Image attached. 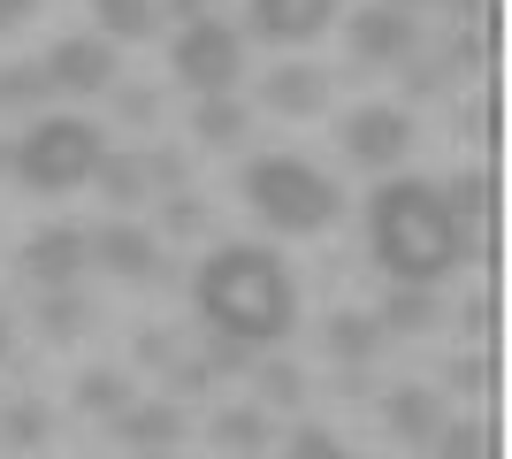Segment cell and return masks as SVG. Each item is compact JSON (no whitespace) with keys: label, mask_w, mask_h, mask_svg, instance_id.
I'll return each instance as SVG.
<instances>
[{"label":"cell","mask_w":512,"mask_h":459,"mask_svg":"<svg viewBox=\"0 0 512 459\" xmlns=\"http://www.w3.org/2000/svg\"><path fill=\"white\" fill-rule=\"evenodd\" d=\"M192 306L214 337H230L245 352L283 345L299 322V291H291V268L276 245H214L192 276Z\"/></svg>","instance_id":"cell-1"},{"label":"cell","mask_w":512,"mask_h":459,"mask_svg":"<svg viewBox=\"0 0 512 459\" xmlns=\"http://www.w3.org/2000/svg\"><path fill=\"white\" fill-rule=\"evenodd\" d=\"M367 253L383 261L390 284L406 291H436L451 268L467 261V230L451 222L444 184H421V176H390L383 192L367 199Z\"/></svg>","instance_id":"cell-2"},{"label":"cell","mask_w":512,"mask_h":459,"mask_svg":"<svg viewBox=\"0 0 512 459\" xmlns=\"http://www.w3.org/2000/svg\"><path fill=\"white\" fill-rule=\"evenodd\" d=\"M237 192H245V207H253L268 230H291V238H314V230H329V222L344 215V192L314 161H299V153H253Z\"/></svg>","instance_id":"cell-3"},{"label":"cell","mask_w":512,"mask_h":459,"mask_svg":"<svg viewBox=\"0 0 512 459\" xmlns=\"http://www.w3.org/2000/svg\"><path fill=\"white\" fill-rule=\"evenodd\" d=\"M100 153H107L100 123H85V115H39V123L8 146V169H16L31 192L62 199V192H77V184H92Z\"/></svg>","instance_id":"cell-4"},{"label":"cell","mask_w":512,"mask_h":459,"mask_svg":"<svg viewBox=\"0 0 512 459\" xmlns=\"http://www.w3.org/2000/svg\"><path fill=\"white\" fill-rule=\"evenodd\" d=\"M169 77L192 92V100H222V92H237V77H245V31L222 23V16H192L169 39Z\"/></svg>","instance_id":"cell-5"},{"label":"cell","mask_w":512,"mask_h":459,"mask_svg":"<svg viewBox=\"0 0 512 459\" xmlns=\"http://www.w3.org/2000/svg\"><path fill=\"white\" fill-rule=\"evenodd\" d=\"M46 92H77V100H92V92H107L123 69H115V46L100 39V31H77V39H54L39 62Z\"/></svg>","instance_id":"cell-6"},{"label":"cell","mask_w":512,"mask_h":459,"mask_svg":"<svg viewBox=\"0 0 512 459\" xmlns=\"http://www.w3.org/2000/svg\"><path fill=\"white\" fill-rule=\"evenodd\" d=\"M337 138H344V153H352L360 169H398L406 146H413V115L406 108H352Z\"/></svg>","instance_id":"cell-7"},{"label":"cell","mask_w":512,"mask_h":459,"mask_svg":"<svg viewBox=\"0 0 512 459\" xmlns=\"http://www.w3.org/2000/svg\"><path fill=\"white\" fill-rule=\"evenodd\" d=\"M344 16V0H253V39L268 46H306Z\"/></svg>","instance_id":"cell-8"},{"label":"cell","mask_w":512,"mask_h":459,"mask_svg":"<svg viewBox=\"0 0 512 459\" xmlns=\"http://www.w3.org/2000/svg\"><path fill=\"white\" fill-rule=\"evenodd\" d=\"M85 261H92V245H85V230H69V222H54V230H39V238L23 245V276L46 284V291H69L85 276Z\"/></svg>","instance_id":"cell-9"},{"label":"cell","mask_w":512,"mask_h":459,"mask_svg":"<svg viewBox=\"0 0 512 459\" xmlns=\"http://www.w3.org/2000/svg\"><path fill=\"white\" fill-rule=\"evenodd\" d=\"M260 108H276V115H321L329 108V69L314 62H283L260 77Z\"/></svg>","instance_id":"cell-10"},{"label":"cell","mask_w":512,"mask_h":459,"mask_svg":"<svg viewBox=\"0 0 512 459\" xmlns=\"http://www.w3.org/2000/svg\"><path fill=\"white\" fill-rule=\"evenodd\" d=\"M352 54L360 62H413V16H398V8H360L352 16Z\"/></svg>","instance_id":"cell-11"},{"label":"cell","mask_w":512,"mask_h":459,"mask_svg":"<svg viewBox=\"0 0 512 459\" xmlns=\"http://www.w3.org/2000/svg\"><path fill=\"white\" fill-rule=\"evenodd\" d=\"M85 245H92V261H100V268H115L123 284H146V276H153V261H161V245H153L146 230H138V222H107L100 238H85Z\"/></svg>","instance_id":"cell-12"},{"label":"cell","mask_w":512,"mask_h":459,"mask_svg":"<svg viewBox=\"0 0 512 459\" xmlns=\"http://www.w3.org/2000/svg\"><path fill=\"white\" fill-rule=\"evenodd\" d=\"M176 437H184V414H176V406H138V398H130L123 414H115V444H130V452H169Z\"/></svg>","instance_id":"cell-13"},{"label":"cell","mask_w":512,"mask_h":459,"mask_svg":"<svg viewBox=\"0 0 512 459\" xmlns=\"http://www.w3.org/2000/svg\"><path fill=\"white\" fill-rule=\"evenodd\" d=\"M92 16H100L107 46H138L161 31V0H92Z\"/></svg>","instance_id":"cell-14"},{"label":"cell","mask_w":512,"mask_h":459,"mask_svg":"<svg viewBox=\"0 0 512 459\" xmlns=\"http://www.w3.org/2000/svg\"><path fill=\"white\" fill-rule=\"evenodd\" d=\"M390 429L406 444H436V429H444V406H436V391H421V383H406V391H390Z\"/></svg>","instance_id":"cell-15"},{"label":"cell","mask_w":512,"mask_h":459,"mask_svg":"<svg viewBox=\"0 0 512 459\" xmlns=\"http://www.w3.org/2000/svg\"><path fill=\"white\" fill-rule=\"evenodd\" d=\"M192 131L207 138V146H237V138L253 131V108H245L237 92H222V100H199V108H192Z\"/></svg>","instance_id":"cell-16"},{"label":"cell","mask_w":512,"mask_h":459,"mask_svg":"<svg viewBox=\"0 0 512 459\" xmlns=\"http://www.w3.org/2000/svg\"><path fill=\"white\" fill-rule=\"evenodd\" d=\"M329 352H337L344 368H367V360L383 352V322H375V314H337V322H329Z\"/></svg>","instance_id":"cell-17"},{"label":"cell","mask_w":512,"mask_h":459,"mask_svg":"<svg viewBox=\"0 0 512 459\" xmlns=\"http://www.w3.org/2000/svg\"><path fill=\"white\" fill-rule=\"evenodd\" d=\"M214 444H222L230 459H260V452H268V414H260V406L214 414Z\"/></svg>","instance_id":"cell-18"},{"label":"cell","mask_w":512,"mask_h":459,"mask_svg":"<svg viewBox=\"0 0 512 459\" xmlns=\"http://www.w3.org/2000/svg\"><path fill=\"white\" fill-rule=\"evenodd\" d=\"M92 184H100L115 207H138V199H146V161H130V153H100Z\"/></svg>","instance_id":"cell-19"},{"label":"cell","mask_w":512,"mask_h":459,"mask_svg":"<svg viewBox=\"0 0 512 459\" xmlns=\"http://www.w3.org/2000/svg\"><path fill=\"white\" fill-rule=\"evenodd\" d=\"M375 322H383V329H436V291H406V284H398Z\"/></svg>","instance_id":"cell-20"},{"label":"cell","mask_w":512,"mask_h":459,"mask_svg":"<svg viewBox=\"0 0 512 459\" xmlns=\"http://www.w3.org/2000/svg\"><path fill=\"white\" fill-rule=\"evenodd\" d=\"M77 406H85V414H123V406H130V383H123V375H107V368H92L85 391H77Z\"/></svg>","instance_id":"cell-21"},{"label":"cell","mask_w":512,"mask_h":459,"mask_svg":"<svg viewBox=\"0 0 512 459\" xmlns=\"http://www.w3.org/2000/svg\"><path fill=\"white\" fill-rule=\"evenodd\" d=\"M444 207H451V222H459V230H467V222H482V215H490V176H459V184L444 192Z\"/></svg>","instance_id":"cell-22"},{"label":"cell","mask_w":512,"mask_h":459,"mask_svg":"<svg viewBox=\"0 0 512 459\" xmlns=\"http://www.w3.org/2000/svg\"><path fill=\"white\" fill-rule=\"evenodd\" d=\"M306 398V375L291 368V360H268L260 368V406H299Z\"/></svg>","instance_id":"cell-23"},{"label":"cell","mask_w":512,"mask_h":459,"mask_svg":"<svg viewBox=\"0 0 512 459\" xmlns=\"http://www.w3.org/2000/svg\"><path fill=\"white\" fill-rule=\"evenodd\" d=\"M283 459H352V452H344V437H329V429L299 421V429L283 437Z\"/></svg>","instance_id":"cell-24"},{"label":"cell","mask_w":512,"mask_h":459,"mask_svg":"<svg viewBox=\"0 0 512 459\" xmlns=\"http://www.w3.org/2000/svg\"><path fill=\"white\" fill-rule=\"evenodd\" d=\"M436 459H490V437L474 421H451V429H436Z\"/></svg>","instance_id":"cell-25"},{"label":"cell","mask_w":512,"mask_h":459,"mask_svg":"<svg viewBox=\"0 0 512 459\" xmlns=\"http://www.w3.org/2000/svg\"><path fill=\"white\" fill-rule=\"evenodd\" d=\"M39 100H46L39 69H0V108H39Z\"/></svg>","instance_id":"cell-26"},{"label":"cell","mask_w":512,"mask_h":459,"mask_svg":"<svg viewBox=\"0 0 512 459\" xmlns=\"http://www.w3.org/2000/svg\"><path fill=\"white\" fill-rule=\"evenodd\" d=\"M39 437H46L39 406H8V414H0V444H39Z\"/></svg>","instance_id":"cell-27"},{"label":"cell","mask_w":512,"mask_h":459,"mask_svg":"<svg viewBox=\"0 0 512 459\" xmlns=\"http://www.w3.org/2000/svg\"><path fill=\"white\" fill-rule=\"evenodd\" d=\"M77 329H85V306L69 291H46V337H77Z\"/></svg>","instance_id":"cell-28"},{"label":"cell","mask_w":512,"mask_h":459,"mask_svg":"<svg viewBox=\"0 0 512 459\" xmlns=\"http://www.w3.org/2000/svg\"><path fill=\"white\" fill-rule=\"evenodd\" d=\"M23 16H31V0H0V31H16Z\"/></svg>","instance_id":"cell-29"},{"label":"cell","mask_w":512,"mask_h":459,"mask_svg":"<svg viewBox=\"0 0 512 459\" xmlns=\"http://www.w3.org/2000/svg\"><path fill=\"white\" fill-rule=\"evenodd\" d=\"M383 8H398V16H413V8H428V0H383Z\"/></svg>","instance_id":"cell-30"},{"label":"cell","mask_w":512,"mask_h":459,"mask_svg":"<svg viewBox=\"0 0 512 459\" xmlns=\"http://www.w3.org/2000/svg\"><path fill=\"white\" fill-rule=\"evenodd\" d=\"M176 8H184V16H207V0H176Z\"/></svg>","instance_id":"cell-31"},{"label":"cell","mask_w":512,"mask_h":459,"mask_svg":"<svg viewBox=\"0 0 512 459\" xmlns=\"http://www.w3.org/2000/svg\"><path fill=\"white\" fill-rule=\"evenodd\" d=\"M0 352H8V329H0Z\"/></svg>","instance_id":"cell-32"},{"label":"cell","mask_w":512,"mask_h":459,"mask_svg":"<svg viewBox=\"0 0 512 459\" xmlns=\"http://www.w3.org/2000/svg\"><path fill=\"white\" fill-rule=\"evenodd\" d=\"M146 459H169V452H146Z\"/></svg>","instance_id":"cell-33"}]
</instances>
